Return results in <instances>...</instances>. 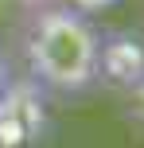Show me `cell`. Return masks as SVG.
I'll return each instance as SVG.
<instances>
[{"label":"cell","instance_id":"2","mask_svg":"<svg viewBox=\"0 0 144 148\" xmlns=\"http://www.w3.org/2000/svg\"><path fill=\"white\" fill-rule=\"evenodd\" d=\"M47 125V109L43 97H39L35 82H23V86H12L0 94V148H23L31 144Z\"/></svg>","mask_w":144,"mask_h":148},{"label":"cell","instance_id":"4","mask_svg":"<svg viewBox=\"0 0 144 148\" xmlns=\"http://www.w3.org/2000/svg\"><path fill=\"white\" fill-rule=\"evenodd\" d=\"M117 0H66V8H74V12L82 16H98V12H109Z\"/></svg>","mask_w":144,"mask_h":148},{"label":"cell","instance_id":"1","mask_svg":"<svg viewBox=\"0 0 144 148\" xmlns=\"http://www.w3.org/2000/svg\"><path fill=\"white\" fill-rule=\"evenodd\" d=\"M23 55L35 86L55 94H82L98 82L101 35L90 23V16L66 4L39 8L23 35Z\"/></svg>","mask_w":144,"mask_h":148},{"label":"cell","instance_id":"5","mask_svg":"<svg viewBox=\"0 0 144 148\" xmlns=\"http://www.w3.org/2000/svg\"><path fill=\"white\" fill-rule=\"evenodd\" d=\"M20 8H31V12H39V8H55V4H62V0H16Z\"/></svg>","mask_w":144,"mask_h":148},{"label":"cell","instance_id":"3","mask_svg":"<svg viewBox=\"0 0 144 148\" xmlns=\"http://www.w3.org/2000/svg\"><path fill=\"white\" fill-rule=\"evenodd\" d=\"M105 74L117 86H136L144 82V43L136 35H109L101 39L98 55V78Z\"/></svg>","mask_w":144,"mask_h":148},{"label":"cell","instance_id":"6","mask_svg":"<svg viewBox=\"0 0 144 148\" xmlns=\"http://www.w3.org/2000/svg\"><path fill=\"white\" fill-rule=\"evenodd\" d=\"M8 90V62H4V51H0V94Z\"/></svg>","mask_w":144,"mask_h":148}]
</instances>
